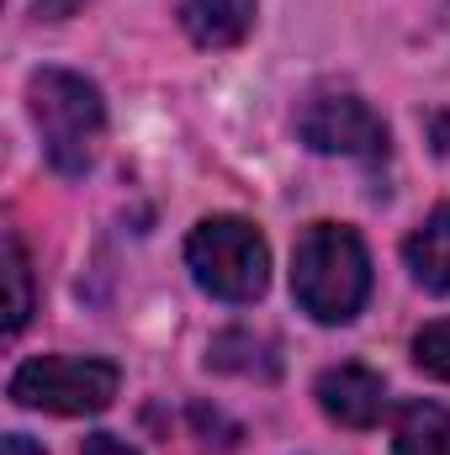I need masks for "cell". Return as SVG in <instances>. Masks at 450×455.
Here are the masks:
<instances>
[{"mask_svg": "<svg viewBox=\"0 0 450 455\" xmlns=\"http://www.w3.org/2000/svg\"><path fill=\"white\" fill-rule=\"evenodd\" d=\"M292 297L313 323H350L371 297V254L350 223H313L292 249Z\"/></svg>", "mask_w": 450, "mask_h": 455, "instance_id": "1", "label": "cell"}, {"mask_svg": "<svg viewBox=\"0 0 450 455\" xmlns=\"http://www.w3.org/2000/svg\"><path fill=\"white\" fill-rule=\"evenodd\" d=\"M27 112L37 122V138H43V159L59 170V175H85L101 154V138H107V101L101 91L75 75V69H37L27 80Z\"/></svg>", "mask_w": 450, "mask_h": 455, "instance_id": "2", "label": "cell"}, {"mask_svg": "<svg viewBox=\"0 0 450 455\" xmlns=\"http://www.w3.org/2000/svg\"><path fill=\"white\" fill-rule=\"evenodd\" d=\"M186 265L218 302H254L270 286V249L249 218H202L186 233Z\"/></svg>", "mask_w": 450, "mask_h": 455, "instance_id": "3", "label": "cell"}, {"mask_svg": "<svg viewBox=\"0 0 450 455\" xmlns=\"http://www.w3.org/2000/svg\"><path fill=\"white\" fill-rule=\"evenodd\" d=\"M11 403L59 413V419H85L112 408L122 392V371L101 355H32L11 371Z\"/></svg>", "mask_w": 450, "mask_h": 455, "instance_id": "4", "label": "cell"}, {"mask_svg": "<svg viewBox=\"0 0 450 455\" xmlns=\"http://www.w3.org/2000/svg\"><path fill=\"white\" fill-rule=\"evenodd\" d=\"M297 138L313 154H344V159H387V122L350 91H324L297 112Z\"/></svg>", "mask_w": 450, "mask_h": 455, "instance_id": "5", "label": "cell"}, {"mask_svg": "<svg viewBox=\"0 0 450 455\" xmlns=\"http://www.w3.org/2000/svg\"><path fill=\"white\" fill-rule=\"evenodd\" d=\"M313 397H318V408L334 419L339 429H376V424L387 419V408H392L387 381H382L371 365H355V360L318 371Z\"/></svg>", "mask_w": 450, "mask_h": 455, "instance_id": "6", "label": "cell"}, {"mask_svg": "<svg viewBox=\"0 0 450 455\" xmlns=\"http://www.w3.org/2000/svg\"><path fill=\"white\" fill-rule=\"evenodd\" d=\"M254 11L260 0H181V27L197 48H238L254 32Z\"/></svg>", "mask_w": 450, "mask_h": 455, "instance_id": "7", "label": "cell"}, {"mask_svg": "<svg viewBox=\"0 0 450 455\" xmlns=\"http://www.w3.org/2000/svg\"><path fill=\"white\" fill-rule=\"evenodd\" d=\"M403 259L424 291L450 297V202H440L424 223L403 238Z\"/></svg>", "mask_w": 450, "mask_h": 455, "instance_id": "8", "label": "cell"}, {"mask_svg": "<svg viewBox=\"0 0 450 455\" xmlns=\"http://www.w3.org/2000/svg\"><path fill=\"white\" fill-rule=\"evenodd\" d=\"M392 455H450V408L408 397L392 413Z\"/></svg>", "mask_w": 450, "mask_h": 455, "instance_id": "9", "label": "cell"}, {"mask_svg": "<svg viewBox=\"0 0 450 455\" xmlns=\"http://www.w3.org/2000/svg\"><path fill=\"white\" fill-rule=\"evenodd\" d=\"M32 318V259L21 233H5V334H21Z\"/></svg>", "mask_w": 450, "mask_h": 455, "instance_id": "10", "label": "cell"}, {"mask_svg": "<svg viewBox=\"0 0 450 455\" xmlns=\"http://www.w3.org/2000/svg\"><path fill=\"white\" fill-rule=\"evenodd\" d=\"M414 365L430 371L435 381H450V318L424 323V329L414 334Z\"/></svg>", "mask_w": 450, "mask_h": 455, "instance_id": "11", "label": "cell"}, {"mask_svg": "<svg viewBox=\"0 0 450 455\" xmlns=\"http://www.w3.org/2000/svg\"><path fill=\"white\" fill-rule=\"evenodd\" d=\"M80 455H138V451H133L127 440H117V435H91Z\"/></svg>", "mask_w": 450, "mask_h": 455, "instance_id": "12", "label": "cell"}, {"mask_svg": "<svg viewBox=\"0 0 450 455\" xmlns=\"http://www.w3.org/2000/svg\"><path fill=\"white\" fill-rule=\"evenodd\" d=\"M424 127H430V143H435V154H440V159H450V112H435Z\"/></svg>", "mask_w": 450, "mask_h": 455, "instance_id": "13", "label": "cell"}, {"mask_svg": "<svg viewBox=\"0 0 450 455\" xmlns=\"http://www.w3.org/2000/svg\"><path fill=\"white\" fill-rule=\"evenodd\" d=\"M85 0H37V16L43 21H64V16H75Z\"/></svg>", "mask_w": 450, "mask_h": 455, "instance_id": "14", "label": "cell"}, {"mask_svg": "<svg viewBox=\"0 0 450 455\" xmlns=\"http://www.w3.org/2000/svg\"><path fill=\"white\" fill-rule=\"evenodd\" d=\"M0 455H43V445H32L27 435H5V451Z\"/></svg>", "mask_w": 450, "mask_h": 455, "instance_id": "15", "label": "cell"}]
</instances>
